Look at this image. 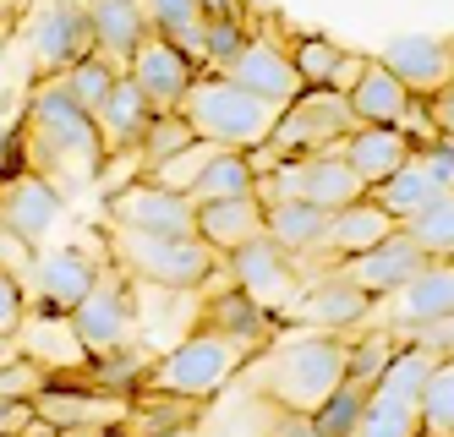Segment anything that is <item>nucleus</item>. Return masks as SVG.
Masks as SVG:
<instances>
[{
    "mask_svg": "<svg viewBox=\"0 0 454 437\" xmlns=\"http://www.w3.org/2000/svg\"><path fill=\"white\" fill-rule=\"evenodd\" d=\"M224 77H236L241 88H252L257 98H269V105H296V98L307 93V82H301V72H296V55H290L274 33H252L247 39V50L231 60V72Z\"/></svg>",
    "mask_w": 454,
    "mask_h": 437,
    "instance_id": "16",
    "label": "nucleus"
},
{
    "mask_svg": "<svg viewBox=\"0 0 454 437\" xmlns=\"http://www.w3.org/2000/svg\"><path fill=\"white\" fill-rule=\"evenodd\" d=\"M60 208H67V191H60L50 176H39V170H22L12 181H0V224L17 230L22 241H34V246L50 235Z\"/></svg>",
    "mask_w": 454,
    "mask_h": 437,
    "instance_id": "18",
    "label": "nucleus"
},
{
    "mask_svg": "<svg viewBox=\"0 0 454 437\" xmlns=\"http://www.w3.org/2000/svg\"><path fill=\"white\" fill-rule=\"evenodd\" d=\"M198 235L219 252V257H236L247 241L269 235V203L263 197H219V203H198Z\"/></svg>",
    "mask_w": 454,
    "mask_h": 437,
    "instance_id": "21",
    "label": "nucleus"
},
{
    "mask_svg": "<svg viewBox=\"0 0 454 437\" xmlns=\"http://www.w3.org/2000/svg\"><path fill=\"white\" fill-rule=\"evenodd\" d=\"M198 328H214V333H224V339H236V345H247V350H263V345L279 339L285 317L269 312L263 300H252L241 285H231L224 295H208V300H203Z\"/></svg>",
    "mask_w": 454,
    "mask_h": 437,
    "instance_id": "20",
    "label": "nucleus"
},
{
    "mask_svg": "<svg viewBox=\"0 0 454 437\" xmlns=\"http://www.w3.org/2000/svg\"><path fill=\"white\" fill-rule=\"evenodd\" d=\"M367 399H372V388H362V383H340L334 388V399L323 405L317 416H312V426L323 432V437H356V426H362V410H367Z\"/></svg>",
    "mask_w": 454,
    "mask_h": 437,
    "instance_id": "41",
    "label": "nucleus"
},
{
    "mask_svg": "<svg viewBox=\"0 0 454 437\" xmlns=\"http://www.w3.org/2000/svg\"><path fill=\"white\" fill-rule=\"evenodd\" d=\"M269 235L285 246V252H323V235H329V214H323L317 203H301V197H279V203H269Z\"/></svg>",
    "mask_w": 454,
    "mask_h": 437,
    "instance_id": "29",
    "label": "nucleus"
},
{
    "mask_svg": "<svg viewBox=\"0 0 454 437\" xmlns=\"http://www.w3.org/2000/svg\"><path fill=\"white\" fill-rule=\"evenodd\" d=\"M126 77H132L148 98H153V110H181V98L186 88L203 77V66L192 60L176 39H165V33H148V39L126 55Z\"/></svg>",
    "mask_w": 454,
    "mask_h": 437,
    "instance_id": "12",
    "label": "nucleus"
},
{
    "mask_svg": "<svg viewBox=\"0 0 454 437\" xmlns=\"http://www.w3.org/2000/svg\"><path fill=\"white\" fill-rule=\"evenodd\" d=\"M34 416L50 426H99V432H121L126 416H132V394H110V388H93V383H50L34 394Z\"/></svg>",
    "mask_w": 454,
    "mask_h": 437,
    "instance_id": "13",
    "label": "nucleus"
},
{
    "mask_svg": "<svg viewBox=\"0 0 454 437\" xmlns=\"http://www.w3.org/2000/svg\"><path fill=\"white\" fill-rule=\"evenodd\" d=\"M34 252H39L34 241H22L17 230L0 224V268H12V274H22V268H39V257H34Z\"/></svg>",
    "mask_w": 454,
    "mask_h": 437,
    "instance_id": "47",
    "label": "nucleus"
},
{
    "mask_svg": "<svg viewBox=\"0 0 454 437\" xmlns=\"http://www.w3.org/2000/svg\"><path fill=\"white\" fill-rule=\"evenodd\" d=\"M421 159H427V170L454 191V137H438L433 148H421Z\"/></svg>",
    "mask_w": 454,
    "mask_h": 437,
    "instance_id": "50",
    "label": "nucleus"
},
{
    "mask_svg": "<svg viewBox=\"0 0 454 437\" xmlns=\"http://www.w3.org/2000/svg\"><path fill=\"white\" fill-rule=\"evenodd\" d=\"M99 274H105V262L88 257L82 246H60V252L39 257V268H34L39 312H44V317H72V312L82 307V295L99 285Z\"/></svg>",
    "mask_w": 454,
    "mask_h": 437,
    "instance_id": "19",
    "label": "nucleus"
},
{
    "mask_svg": "<svg viewBox=\"0 0 454 437\" xmlns=\"http://www.w3.org/2000/svg\"><path fill=\"white\" fill-rule=\"evenodd\" d=\"M421 437H454V355H443L421 388Z\"/></svg>",
    "mask_w": 454,
    "mask_h": 437,
    "instance_id": "39",
    "label": "nucleus"
},
{
    "mask_svg": "<svg viewBox=\"0 0 454 437\" xmlns=\"http://www.w3.org/2000/svg\"><path fill=\"white\" fill-rule=\"evenodd\" d=\"M6 110H12V93H6V88H0V115H6Z\"/></svg>",
    "mask_w": 454,
    "mask_h": 437,
    "instance_id": "57",
    "label": "nucleus"
},
{
    "mask_svg": "<svg viewBox=\"0 0 454 437\" xmlns=\"http://www.w3.org/2000/svg\"><path fill=\"white\" fill-rule=\"evenodd\" d=\"M165 437H203V426L192 421V426H176V432H165Z\"/></svg>",
    "mask_w": 454,
    "mask_h": 437,
    "instance_id": "56",
    "label": "nucleus"
},
{
    "mask_svg": "<svg viewBox=\"0 0 454 437\" xmlns=\"http://www.w3.org/2000/svg\"><path fill=\"white\" fill-rule=\"evenodd\" d=\"M269 437H323V432L312 426V416H301V410H279V405H274Z\"/></svg>",
    "mask_w": 454,
    "mask_h": 437,
    "instance_id": "49",
    "label": "nucleus"
},
{
    "mask_svg": "<svg viewBox=\"0 0 454 437\" xmlns=\"http://www.w3.org/2000/svg\"><path fill=\"white\" fill-rule=\"evenodd\" d=\"M400 126L411 131V137H416V148H433L438 137H443V126H438V115H433V98H411V110L400 115Z\"/></svg>",
    "mask_w": 454,
    "mask_h": 437,
    "instance_id": "46",
    "label": "nucleus"
},
{
    "mask_svg": "<svg viewBox=\"0 0 454 437\" xmlns=\"http://www.w3.org/2000/svg\"><path fill=\"white\" fill-rule=\"evenodd\" d=\"M214 153H219V143L198 137L192 148H181L176 159H165L159 170H143V176H148V181H159L165 191H181V197H192V191H198V181H203V170L214 164Z\"/></svg>",
    "mask_w": 454,
    "mask_h": 437,
    "instance_id": "40",
    "label": "nucleus"
},
{
    "mask_svg": "<svg viewBox=\"0 0 454 437\" xmlns=\"http://www.w3.org/2000/svg\"><path fill=\"white\" fill-rule=\"evenodd\" d=\"M110 224L143 230V235H198V203L181 191H165L148 176H132L121 191H110Z\"/></svg>",
    "mask_w": 454,
    "mask_h": 437,
    "instance_id": "9",
    "label": "nucleus"
},
{
    "mask_svg": "<svg viewBox=\"0 0 454 437\" xmlns=\"http://www.w3.org/2000/svg\"><path fill=\"white\" fill-rule=\"evenodd\" d=\"M72 323V339L82 345V355H105V350H121L132 345V323H137V307H132V290L115 268H105L99 285L82 295V307L67 317Z\"/></svg>",
    "mask_w": 454,
    "mask_h": 437,
    "instance_id": "10",
    "label": "nucleus"
},
{
    "mask_svg": "<svg viewBox=\"0 0 454 437\" xmlns=\"http://www.w3.org/2000/svg\"><path fill=\"white\" fill-rule=\"evenodd\" d=\"M99 50V33H93L88 0H50L34 17V77L50 82L60 72H72L77 60H88Z\"/></svg>",
    "mask_w": 454,
    "mask_h": 437,
    "instance_id": "8",
    "label": "nucleus"
},
{
    "mask_svg": "<svg viewBox=\"0 0 454 437\" xmlns=\"http://www.w3.org/2000/svg\"><path fill=\"white\" fill-rule=\"evenodd\" d=\"M22 437H110V432H99V426H50V421H39V426H27Z\"/></svg>",
    "mask_w": 454,
    "mask_h": 437,
    "instance_id": "52",
    "label": "nucleus"
},
{
    "mask_svg": "<svg viewBox=\"0 0 454 437\" xmlns=\"http://www.w3.org/2000/svg\"><path fill=\"white\" fill-rule=\"evenodd\" d=\"M110 262H121L132 279H148L159 290H208V279L224 268V257L203 235H143L110 224Z\"/></svg>",
    "mask_w": 454,
    "mask_h": 437,
    "instance_id": "4",
    "label": "nucleus"
},
{
    "mask_svg": "<svg viewBox=\"0 0 454 437\" xmlns=\"http://www.w3.org/2000/svg\"><path fill=\"white\" fill-rule=\"evenodd\" d=\"M290 55H296V72L307 88H334L340 66H345V44H334L329 33H301V39H290Z\"/></svg>",
    "mask_w": 454,
    "mask_h": 437,
    "instance_id": "37",
    "label": "nucleus"
},
{
    "mask_svg": "<svg viewBox=\"0 0 454 437\" xmlns=\"http://www.w3.org/2000/svg\"><path fill=\"white\" fill-rule=\"evenodd\" d=\"M252 33L257 27L247 17H208V27H203V60H208V72H231V60L247 50Z\"/></svg>",
    "mask_w": 454,
    "mask_h": 437,
    "instance_id": "42",
    "label": "nucleus"
},
{
    "mask_svg": "<svg viewBox=\"0 0 454 437\" xmlns=\"http://www.w3.org/2000/svg\"><path fill=\"white\" fill-rule=\"evenodd\" d=\"M198 143V131H192V121L181 115V110H159L153 115V126H148V137H143V148L132 153L137 159V176L143 170H159L165 159H176L181 148H192Z\"/></svg>",
    "mask_w": 454,
    "mask_h": 437,
    "instance_id": "36",
    "label": "nucleus"
},
{
    "mask_svg": "<svg viewBox=\"0 0 454 437\" xmlns=\"http://www.w3.org/2000/svg\"><path fill=\"white\" fill-rule=\"evenodd\" d=\"M143 12H148V22H153V33H165V39H176L192 60L208 72V60H203V27H208V17H203V0H143Z\"/></svg>",
    "mask_w": 454,
    "mask_h": 437,
    "instance_id": "32",
    "label": "nucleus"
},
{
    "mask_svg": "<svg viewBox=\"0 0 454 437\" xmlns=\"http://www.w3.org/2000/svg\"><path fill=\"white\" fill-rule=\"evenodd\" d=\"M372 312V295L356 285L345 268H329V274L307 279V290L296 295V307L285 312V323H301V328H329V333H345Z\"/></svg>",
    "mask_w": 454,
    "mask_h": 437,
    "instance_id": "14",
    "label": "nucleus"
},
{
    "mask_svg": "<svg viewBox=\"0 0 454 437\" xmlns=\"http://www.w3.org/2000/svg\"><path fill=\"white\" fill-rule=\"evenodd\" d=\"M257 186H263V176H257V164L247 148H219L214 164L203 170L198 191H192V203H219V197H252Z\"/></svg>",
    "mask_w": 454,
    "mask_h": 437,
    "instance_id": "31",
    "label": "nucleus"
},
{
    "mask_svg": "<svg viewBox=\"0 0 454 437\" xmlns=\"http://www.w3.org/2000/svg\"><path fill=\"white\" fill-rule=\"evenodd\" d=\"M356 437H421V399L372 388V399H367V410H362V426H356Z\"/></svg>",
    "mask_w": 454,
    "mask_h": 437,
    "instance_id": "34",
    "label": "nucleus"
},
{
    "mask_svg": "<svg viewBox=\"0 0 454 437\" xmlns=\"http://www.w3.org/2000/svg\"><path fill=\"white\" fill-rule=\"evenodd\" d=\"M27 317V300H22V274L12 268H0V339H12Z\"/></svg>",
    "mask_w": 454,
    "mask_h": 437,
    "instance_id": "45",
    "label": "nucleus"
},
{
    "mask_svg": "<svg viewBox=\"0 0 454 437\" xmlns=\"http://www.w3.org/2000/svg\"><path fill=\"white\" fill-rule=\"evenodd\" d=\"M110 437H121V432H110Z\"/></svg>",
    "mask_w": 454,
    "mask_h": 437,
    "instance_id": "58",
    "label": "nucleus"
},
{
    "mask_svg": "<svg viewBox=\"0 0 454 437\" xmlns=\"http://www.w3.org/2000/svg\"><path fill=\"white\" fill-rule=\"evenodd\" d=\"M345 378H350V345L329 328H301L290 339H274L263 372H257V394L274 399L279 410L317 416Z\"/></svg>",
    "mask_w": 454,
    "mask_h": 437,
    "instance_id": "2",
    "label": "nucleus"
},
{
    "mask_svg": "<svg viewBox=\"0 0 454 437\" xmlns=\"http://www.w3.org/2000/svg\"><path fill=\"white\" fill-rule=\"evenodd\" d=\"M231 274H236V285L252 295V300H263L269 312H290L296 307V295L307 290L296 274H301V262H296V252H285L274 235H257V241H247L236 257H231Z\"/></svg>",
    "mask_w": 454,
    "mask_h": 437,
    "instance_id": "11",
    "label": "nucleus"
},
{
    "mask_svg": "<svg viewBox=\"0 0 454 437\" xmlns=\"http://www.w3.org/2000/svg\"><path fill=\"white\" fill-rule=\"evenodd\" d=\"M181 115L192 121L198 137H208L219 148H257V143H269L274 126H279V105L257 98L252 88H241L224 72H203L192 82L186 98H181Z\"/></svg>",
    "mask_w": 454,
    "mask_h": 437,
    "instance_id": "3",
    "label": "nucleus"
},
{
    "mask_svg": "<svg viewBox=\"0 0 454 437\" xmlns=\"http://www.w3.org/2000/svg\"><path fill=\"white\" fill-rule=\"evenodd\" d=\"M443 191H449V186H443V181H438V176L427 170V159H421V153H416V159L405 164V170H400V176H388L383 186H372V197H378V203H383L388 214H395L400 224H411V219H421V214H427V208L438 203V197H443Z\"/></svg>",
    "mask_w": 454,
    "mask_h": 437,
    "instance_id": "27",
    "label": "nucleus"
},
{
    "mask_svg": "<svg viewBox=\"0 0 454 437\" xmlns=\"http://www.w3.org/2000/svg\"><path fill=\"white\" fill-rule=\"evenodd\" d=\"M362 126L350 110V98L334 93V88H307L296 105L279 110V126H274V148L285 159H301V153H323V148H340L350 131Z\"/></svg>",
    "mask_w": 454,
    "mask_h": 437,
    "instance_id": "7",
    "label": "nucleus"
},
{
    "mask_svg": "<svg viewBox=\"0 0 454 437\" xmlns=\"http://www.w3.org/2000/svg\"><path fill=\"white\" fill-rule=\"evenodd\" d=\"M121 77H126V60H115V55H105V50H93L88 60H77L72 72H60V77H50V82H60L82 110L99 115V110H105V98L115 93Z\"/></svg>",
    "mask_w": 454,
    "mask_h": 437,
    "instance_id": "33",
    "label": "nucleus"
},
{
    "mask_svg": "<svg viewBox=\"0 0 454 437\" xmlns=\"http://www.w3.org/2000/svg\"><path fill=\"white\" fill-rule=\"evenodd\" d=\"M203 17H247L252 22V0H203Z\"/></svg>",
    "mask_w": 454,
    "mask_h": 437,
    "instance_id": "54",
    "label": "nucleus"
},
{
    "mask_svg": "<svg viewBox=\"0 0 454 437\" xmlns=\"http://www.w3.org/2000/svg\"><path fill=\"white\" fill-rule=\"evenodd\" d=\"M372 186L350 170L345 148H323V153H301V159H285L274 176H263L257 197L263 203H279V197H301V203H317L323 214H340L350 203H362Z\"/></svg>",
    "mask_w": 454,
    "mask_h": 437,
    "instance_id": "6",
    "label": "nucleus"
},
{
    "mask_svg": "<svg viewBox=\"0 0 454 437\" xmlns=\"http://www.w3.org/2000/svg\"><path fill=\"white\" fill-rule=\"evenodd\" d=\"M22 137H27V170L50 176L60 191L88 186L110 164V143L99 131V115L82 110L60 82H39V93L27 98Z\"/></svg>",
    "mask_w": 454,
    "mask_h": 437,
    "instance_id": "1",
    "label": "nucleus"
},
{
    "mask_svg": "<svg viewBox=\"0 0 454 437\" xmlns=\"http://www.w3.org/2000/svg\"><path fill=\"white\" fill-rule=\"evenodd\" d=\"M6 27H12V0H0V39H6Z\"/></svg>",
    "mask_w": 454,
    "mask_h": 437,
    "instance_id": "55",
    "label": "nucleus"
},
{
    "mask_svg": "<svg viewBox=\"0 0 454 437\" xmlns=\"http://www.w3.org/2000/svg\"><path fill=\"white\" fill-rule=\"evenodd\" d=\"M388 300H395V328L400 333H416V328H427V323L454 317V262L433 257L400 295H388Z\"/></svg>",
    "mask_w": 454,
    "mask_h": 437,
    "instance_id": "23",
    "label": "nucleus"
},
{
    "mask_svg": "<svg viewBox=\"0 0 454 437\" xmlns=\"http://www.w3.org/2000/svg\"><path fill=\"white\" fill-rule=\"evenodd\" d=\"M400 230V219L388 214L378 197L367 191L362 203H350V208H340V214H329V235H323V252L329 257H362V252H372L378 241H388V235Z\"/></svg>",
    "mask_w": 454,
    "mask_h": 437,
    "instance_id": "24",
    "label": "nucleus"
},
{
    "mask_svg": "<svg viewBox=\"0 0 454 437\" xmlns=\"http://www.w3.org/2000/svg\"><path fill=\"white\" fill-rule=\"evenodd\" d=\"M433 115H438V126H443V137H454V82L433 93Z\"/></svg>",
    "mask_w": 454,
    "mask_h": 437,
    "instance_id": "53",
    "label": "nucleus"
},
{
    "mask_svg": "<svg viewBox=\"0 0 454 437\" xmlns=\"http://www.w3.org/2000/svg\"><path fill=\"white\" fill-rule=\"evenodd\" d=\"M350 110H356V121H362V126H400V115L411 110V88L395 77V72H388V66L372 55L367 60V72H362V82H356L350 93Z\"/></svg>",
    "mask_w": 454,
    "mask_h": 437,
    "instance_id": "26",
    "label": "nucleus"
},
{
    "mask_svg": "<svg viewBox=\"0 0 454 437\" xmlns=\"http://www.w3.org/2000/svg\"><path fill=\"white\" fill-rule=\"evenodd\" d=\"M50 383H55V372H44V361H34V355H17L12 366H0V399H34Z\"/></svg>",
    "mask_w": 454,
    "mask_h": 437,
    "instance_id": "44",
    "label": "nucleus"
},
{
    "mask_svg": "<svg viewBox=\"0 0 454 437\" xmlns=\"http://www.w3.org/2000/svg\"><path fill=\"white\" fill-rule=\"evenodd\" d=\"M405 230H411V235H416V241L427 246L438 262H454V191H443L438 203L421 214V219H411Z\"/></svg>",
    "mask_w": 454,
    "mask_h": 437,
    "instance_id": "43",
    "label": "nucleus"
},
{
    "mask_svg": "<svg viewBox=\"0 0 454 437\" xmlns=\"http://www.w3.org/2000/svg\"><path fill=\"white\" fill-rule=\"evenodd\" d=\"M198 421V399H181V394H132V416H126L121 437H165L176 426H192Z\"/></svg>",
    "mask_w": 454,
    "mask_h": 437,
    "instance_id": "30",
    "label": "nucleus"
},
{
    "mask_svg": "<svg viewBox=\"0 0 454 437\" xmlns=\"http://www.w3.org/2000/svg\"><path fill=\"white\" fill-rule=\"evenodd\" d=\"M395 355H400V328H372V333H362V339L350 345V383L378 388L383 372L395 366Z\"/></svg>",
    "mask_w": 454,
    "mask_h": 437,
    "instance_id": "38",
    "label": "nucleus"
},
{
    "mask_svg": "<svg viewBox=\"0 0 454 437\" xmlns=\"http://www.w3.org/2000/svg\"><path fill=\"white\" fill-rule=\"evenodd\" d=\"M411 339H421L427 350H438V355H454V317H443V323H427V328H416Z\"/></svg>",
    "mask_w": 454,
    "mask_h": 437,
    "instance_id": "51",
    "label": "nucleus"
},
{
    "mask_svg": "<svg viewBox=\"0 0 454 437\" xmlns=\"http://www.w3.org/2000/svg\"><path fill=\"white\" fill-rule=\"evenodd\" d=\"M153 372V361L137 350V345H121V350H105V355H88V383L93 388H110V394H143ZM82 383V378H77Z\"/></svg>",
    "mask_w": 454,
    "mask_h": 437,
    "instance_id": "35",
    "label": "nucleus"
},
{
    "mask_svg": "<svg viewBox=\"0 0 454 437\" xmlns=\"http://www.w3.org/2000/svg\"><path fill=\"white\" fill-rule=\"evenodd\" d=\"M340 148H345V159H350V170L362 176L367 186H383L388 176H400L405 164L421 153L405 126H356Z\"/></svg>",
    "mask_w": 454,
    "mask_h": 437,
    "instance_id": "22",
    "label": "nucleus"
},
{
    "mask_svg": "<svg viewBox=\"0 0 454 437\" xmlns=\"http://www.w3.org/2000/svg\"><path fill=\"white\" fill-rule=\"evenodd\" d=\"M27 426H39L34 399H0V437H22Z\"/></svg>",
    "mask_w": 454,
    "mask_h": 437,
    "instance_id": "48",
    "label": "nucleus"
},
{
    "mask_svg": "<svg viewBox=\"0 0 454 437\" xmlns=\"http://www.w3.org/2000/svg\"><path fill=\"white\" fill-rule=\"evenodd\" d=\"M247 355H252L247 345L224 339V333H214V328H198V333H186V339L165 361H153V372H148L143 388H153V394H181V399H198V405H203L208 394H219L224 383L236 378V366Z\"/></svg>",
    "mask_w": 454,
    "mask_h": 437,
    "instance_id": "5",
    "label": "nucleus"
},
{
    "mask_svg": "<svg viewBox=\"0 0 454 437\" xmlns=\"http://www.w3.org/2000/svg\"><path fill=\"white\" fill-rule=\"evenodd\" d=\"M433 262V252L416 241V235L400 224L395 235H388V241H378L372 252H362V257H345V274L362 285L372 300H388V295H400L421 268Z\"/></svg>",
    "mask_w": 454,
    "mask_h": 437,
    "instance_id": "15",
    "label": "nucleus"
},
{
    "mask_svg": "<svg viewBox=\"0 0 454 437\" xmlns=\"http://www.w3.org/2000/svg\"><path fill=\"white\" fill-rule=\"evenodd\" d=\"M378 60L421 98L454 82V39H438V33H400L378 50Z\"/></svg>",
    "mask_w": 454,
    "mask_h": 437,
    "instance_id": "17",
    "label": "nucleus"
},
{
    "mask_svg": "<svg viewBox=\"0 0 454 437\" xmlns=\"http://www.w3.org/2000/svg\"><path fill=\"white\" fill-rule=\"evenodd\" d=\"M88 17H93V33H99V50L115 60H126L153 33L143 0H88Z\"/></svg>",
    "mask_w": 454,
    "mask_h": 437,
    "instance_id": "28",
    "label": "nucleus"
},
{
    "mask_svg": "<svg viewBox=\"0 0 454 437\" xmlns=\"http://www.w3.org/2000/svg\"><path fill=\"white\" fill-rule=\"evenodd\" d=\"M153 98L132 82V77H121L115 93L105 98V110H99V131H105V143H110V159L115 153H137L143 137H148V126H153Z\"/></svg>",
    "mask_w": 454,
    "mask_h": 437,
    "instance_id": "25",
    "label": "nucleus"
}]
</instances>
